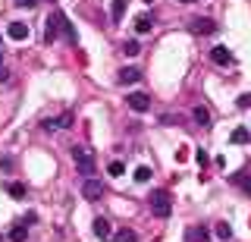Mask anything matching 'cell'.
<instances>
[{"label": "cell", "mask_w": 251, "mask_h": 242, "mask_svg": "<svg viewBox=\"0 0 251 242\" xmlns=\"http://www.w3.org/2000/svg\"><path fill=\"white\" fill-rule=\"evenodd\" d=\"M73 161H75L78 173H85V176H91L94 170H98V163H94V151L88 145H75L73 148Z\"/></svg>", "instance_id": "obj_1"}, {"label": "cell", "mask_w": 251, "mask_h": 242, "mask_svg": "<svg viewBox=\"0 0 251 242\" xmlns=\"http://www.w3.org/2000/svg\"><path fill=\"white\" fill-rule=\"evenodd\" d=\"M151 214L154 217H170L173 214V198H170V192L167 189H157V192H151Z\"/></svg>", "instance_id": "obj_2"}, {"label": "cell", "mask_w": 251, "mask_h": 242, "mask_svg": "<svg viewBox=\"0 0 251 242\" xmlns=\"http://www.w3.org/2000/svg\"><path fill=\"white\" fill-rule=\"evenodd\" d=\"M63 22H66V16H63V13H53V16L47 19V26H44V41H47V44L57 41V35L63 32Z\"/></svg>", "instance_id": "obj_3"}, {"label": "cell", "mask_w": 251, "mask_h": 242, "mask_svg": "<svg viewBox=\"0 0 251 242\" xmlns=\"http://www.w3.org/2000/svg\"><path fill=\"white\" fill-rule=\"evenodd\" d=\"M82 195L88 201H98V198H104V183H100V179H94V176H88L82 183Z\"/></svg>", "instance_id": "obj_4"}, {"label": "cell", "mask_w": 251, "mask_h": 242, "mask_svg": "<svg viewBox=\"0 0 251 242\" xmlns=\"http://www.w3.org/2000/svg\"><path fill=\"white\" fill-rule=\"evenodd\" d=\"M126 104H129L135 113H145V110H151V98H148L145 91H132V95L126 98Z\"/></svg>", "instance_id": "obj_5"}, {"label": "cell", "mask_w": 251, "mask_h": 242, "mask_svg": "<svg viewBox=\"0 0 251 242\" xmlns=\"http://www.w3.org/2000/svg\"><path fill=\"white\" fill-rule=\"evenodd\" d=\"M192 32H195V35H214V32H217V22L207 19V16H204V19L198 16V19H192Z\"/></svg>", "instance_id": "obj_6"}, {"label": "cell", "mask_w": 251, "mask_h": 242, "mask_svg": "<svg viewBox=\"0 0 251 242\" xmlns=\"http://www.w3.org/2000/svg\"><path fill=\"white\" fill-rule=\"evenodd\" d=\"M138 79H141V69L138 66H123L120 69V82L123 85H135Z\"/></svg>", "instance_id": "obj_7"}, {"label": "cell", "mask_w": 251, "mask_h": 242, "mask_svg": "<svg viewBox=\"0 0 251 242\" xmlns=\"http://www.w3.org/2000/svg\"><path fill=\"white\" fill-rule=\"evenodd\" d=\"M6 35H10L13 41H25V38H28V26H25V22H10Z\"/></svg>", "instance_id": "obj_8"}, {"label": "cell", "mask_w": 251, "mask_h": 242, "mask_svg": "<svg viewBox=\"0 0 251 242\" xmlns=\"http://www.w3.org/2000/svg\"><path fill=\"white\" fill-rule=\"evenodd\" d=\"M91 230H94V236H98V239H110V236H113V230H110V220H104V217H98V220L91 223Z\"/></svg>", "instance_id": "obj_9"}, {"label": "cell", "mask_w": 251, "mask_h": 242, "mask_svg": "<svg viewBox=\"0 0 251 242\" xmlns=\"http://www.w3.org/2000/svg\"><path fill=\"white\" fill-rule=\"evenodd\" d=\"M207 239H210L207 226H192V230L185 233V242H207Z\"/></svg>", "instance_id": "obj_10"}, {"label": "cell", "mask_w": 251, "mask_h": 242, "mask_svg": "<svg viewBox=\"0 0 251 242\" xmlns=\"http://www.w3.org/2000/svg\"><path fill=\"white\" fill-rule=\"evenodd\" d=\"M210 60H214L217 66H229L232 63V54L226 51V48H214V51H210Z\"/></svg>", "instance_id": "obj_11"}, {"label": "cell", "mask_w": 251, "mask_h": 242, "mask_svg": "<svg viewBox=\"0 0 251 242\" xmlns=\"http://www.w3.org/2000/svg\"><path fill=\"white\" fill-rule=\"evenodd\" d=\"M126 10H129V0H113V6H110V16H113V22H123Z\"/></svg>", "instance_id": "obj_12"}, {"label": "cell", "mask_w": 251, "mask_h": 242, "mask_svg": "<svg viewBox=\"0 0 251 242\" xmlns=\"http://www.w3.org/2000/svg\"><path fill=\"white\" fill-rule=\"evenodd\" d=\"M151 28H154V16H148V13H145V16L135 19V32H138V35H148Z\"/></svg>", "instance_id": "obj_13"}, {"label": "cell", "mask_w": 251, "mask_h": 242, "mask_svg": "<svg viewBox=\"0 0 251 242\" xmlns=\"http://www.w3.org/2000/svg\"><path fill=\"white\" fill-rule=\"evenodd\" d=\"M192 116H195V123H198V126H210V110H207V107H195Z\"/></svg>", "instance_id": "obj_14"}, {"label": "cell", "mask_w": 251, "mask_h": 242, "mask_svg": "<svg viewBox=\"0 0 251 242\" xmlns=\"http://www.w3.org/2000/svg\"><path fill=\"white\" fill-rule=\"evenodd\" d=\"M251 142V132L245 126H239V129H232V145H248Z\"/></svg>", "instance_id": "obj_15"}, {"label": "cell", "mask_w": 251, "mask_h": 242, "mask_svg": "<svg viewBox=\"0 0 251 242\" xmlns=\"http://www.w3.org/2000/svg\"><path fill=\"white\" fill-rule=\"evenodd\" d=\"M25 236H28V226L25 223H16L13 230H10V242H25Z\"/></svg>", "instance_id": "obj_16"}, {"label": "cell", "mask_w": 251, "mask_h": 242, "mask_svg": "<svg viewBox=\"0 0 251 242\" xmlns=\"http://www.w3.org/2000/svg\"><path fill=\"white\" fill-rule=\"evenodd\" d=\"M113 242H138V233H135V230H126V226H123L120 233H113Z\"/></svg>", "instance_id": "obj_17"}, {"label": "cell", "mask_w": 251, "mask_h": 242, "mask_svg": "<svg viewBox=\"0 0 251 242\" xmlns=\"http://www.w3.org/2000/svg\"><path fill=\"white\" fill-rule=\"evenodd\" d=\"M6 195L10 198H25V183H6Z\"/></svg>", "instance_id": "obj_18"}, {"label": "cell", "mask_w": 251, "mask_h": 242, "mask_svg": "<svg viewBox=\"0 0 251 242\" xmlns=\"http://www.w3.org/2000/svg\"><path fill=\"white\" fill-rule=\"evenodd\" d=\"M138 51H141L138 41H123V54H126V57H138Z\"/></svg>", "instance_id": "obj_19"}, {"label": "cell", "mask_w": 251, "mask_h": 242, "mask_svg": "<svg viewBox=\"0 0 251 242\" xmlns=\"http://www.w3.org/2000/svg\"><path fill=\"white\" fill-rule=\"evenodd\" d=\"M73 120H75V116L66 110V113L60 116V120H50V123H53V126H60V129H69V126H73Z\"/></svg>", "instance_id": "obj_20"}, {"label": "cell", "mask_w": 251, "mask_h": 242, "mask_svg": "<svg viewBox=\"0 0 251 242\" xmlns=\"http://www.w3.org/2000/svg\"><path fill=\"white\" fill-rule=\"evenodd\" d=\"M217 236L223 239V242H226V239H232V226H229V223H217Z\"/></svg>", "instance_id": "obj_21"}, {"label": "cell", "mask_w": 251, "mask_h": 242, "mask_svg": "<svg viewBox=\"0 0 251 242\" xmlns=\"http://www.w3.org/2000/svg\"><path fill=\"white\" fill-rule=\"evenodd\" d=\"M195 161H198V167L204 170V167H207V161H210V158H207V151H204V148H198V151H195Z\"/></svg>", "instance_id": "obj_22"}, {"label": "cell", "mask_w": 251, "mask_h": 242, "mask_svg": "<svg viewBox=\"0 0 251 242\" xmlns=\"http://www.w3.org/2000/svg\"><path fill=\"white\" fill-rule=\"evenodd\" d=\"M135 179H138V183H148V179H151V167H138L135 170Z\"/></svg>", "instance_id": "obj_23"}, {"label": "cell", "mask_w": 251, "mask_h": 242, "mask_svg": "<svg viewBox=\"0 0 251 242\" xmlns=\"http://www.w3.org/2000/svg\"><path fill=\"white\" fill-rule=\"evenodd\" d=\"M123 170H126L123 163H120V161H113V163L107 167V173H110V176H123Z\"/></svg>", "instance_id": "obj_24"}, {"label": "cell", "mask_w": 251, "mask_h": 242, "mask_svg": "<svg viewBox=\"0 0 251 242\" xmlns=\"http://www.w3.org/2000/svg\"><path fill=\"white\" fill-rule=\"evenodd\" d=\"M239 186H242V192H245V195H251V176H242Z\"/></svg>", "instance_id": "obj_25"}, {"label": "cell", "mask_w": 251, "mask_h": 242, "mask_svg": "<svg viewBox=\"0 0 251 242\" xmlns=\"http://www.w3.org/2000/svg\"><path fill=\"white\" fill-rule=\"evenodd\" d=\"M239 107H242V110H248V107H251V91H248V95H242V98H239Z\"/></svg>", "instance_id": "obj_26"}, {"label": "cell", "mask_w": 251, "mask_h": 242, "mask_svg": "<svg viewBox=\"0 0 251 242\" xmlns=\"http://www.w3.org/2000/svg\"><path fill=\"white\" fill-rule=\"evenodd\" d=\"M16 6H25V10H31V6H38V0H16Z\"/></svg>", "instance_id": "obj_27"}, {"label": "cell", "mask_w": 251, "mask_h": 242, "mask_svg": "<svg viewBox=\"0 0 251 242\" xmlns=\"http://www.w3.org/2000/svg\"><path fill=\"white\" fill-rule=\"evenodd\" d=\"M0 82H6V73H3V69H0Z\"/></svg>", "instance_id": "obj_28"}, {"label": "cell", "mask_w": 251, "mask_h": 242, "mask_svg": "<svg viewBox=\"0 0 251 242\" xmlns=\"http://www.w3.org/2000/svg\"><path fill=\"white\" fill-rule=\"evenodd\" d=\"M179 3H195V0H179Z\"/></svg>", "instance_id": "obj_29"}, {"label": "cell", "mask_w": 251, "mask_h": 242, "mask_svg": "<svg viewBox=\"0 0 251 242\" xmlns=\"http://www.w3.org/2000/svg\"><path fill=\"white\" fill-rule=\"evenodd\" d=\"M0 63H3V54H0Z\"/></svg>", "instance_id": "obj_30"}, {"label": "cell", "mask_w": 251, "mask_h": 242, "mask_svg": "<svg viewBox=\"0 0 251 242\" xmlns=\"http://www.w3.org/2000/svg\"><path fill=\"white\" fill-rule=\"evenodd\" d=\"M0 242H3V239H0Z\"/></svg>", "instance_id": "obj_31"}]
</instances>
